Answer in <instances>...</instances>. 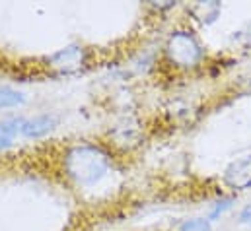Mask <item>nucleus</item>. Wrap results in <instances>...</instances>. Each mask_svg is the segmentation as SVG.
I'll return each instance as SVG.
<instances>
[{
	"label": "nucleus",
	"mask_w": 251,
	"mask_h": 231,
	"mask_svg": "<svg viewBox=\"0 0 251 231\" xmlns=\"http://www.w3.org/2000/svg\"><path fill=\"white\" fill-rule=\"evenodd\" d=\"M25 103V95L20 90H14L10 86H0V111L22 107Z\"/></svg>",
	"instance_id": "423d86ee"
},
{
	"label": "nucleus",
	"mask_w": 251,
	"mask_h": 231,
	"mask_svg": "<svg viewBox=\"0 0 251 231\" xmlns=\"http://www.w3.org/2000/svg\"><path fill=\"white\" fill-rule=\"evenodd\" d=\"M179 231H212V228H210V222L208 220L193 218V220H185L181 224Z\"/></svg>",
	"instance_id": "6e6552de"
},
{
	"label": "nucleus",
	"mask_w": 251,
	"mask_h": 231,
	"mask_svg": "<svg viewBox=\"0 0 251 231\" xmlns=\"http://www.w3.org/2000/svg\"><path fill=\"white\" fill-rule=\"evenodd\" d=\"M232 206V198H226V200H220V202H216V206H214V210L210 212V220H216L218 216H222L228 208Z\"/></svg>",
	"instance_id": "1a4fd4ad"
},
{
	"label": "nucleus",
	"mask_w": 251,
	"mask_h": 231,
	"mask_svg": "<svg viewBox=\"0 0 251 231\" xmlns=\"http://www.w3.org/2000/svg\"><path fill=\"white\" fill-rule=\"evenodd\" d=\"M24 120L25 118H22V116H12V118H6V120H0V132L6 134V136H10V138H14L16 134L22 132Z\"/></svg>",
	"instance_id": "0eeeda50"
},
{
	"label": "nucleus",
	"mask_w": 251,
	"mask_h": 231,
	"mask_svg": "<svg viewBox=\"0 0 251 231\" xmlns=\"http://www.w3.org/2000/svg\"><path fill=\"white\" fill-rule=\"evenodd\" d=\"M47 62L61 74H74L86 66L88 53L82 45H68V47H63L61 51L49 55Z\"/></svg>",
	"instance_id": "7ed1b4c3"
},
{
	"label": "nucleus",
	"mask_w": 251,
	"mask_h": 231,
	"mask_svg": "<svg viewBox=\"0 0 251 231\" xmlns=\"http://www.w3.org/2000/svg\"><path fill=\"white\" fill-rule=\"evenodd\" d=\"M224 181H226V185H228L230 188H236V190L250 188L251 186V156L232 162V163L226 167V171H224Z\"/></svg>",
	"instance_id": "39448f33"
},
{
	"label": "nucleus",
	"mask_w": 251,
	"mask_h": 231,
	"mask_svg": "<svg viewBox=\"0 0 251 231\" xmlns=\"http://www.w3.org/2000/svg\"><path fill=\"white\" fill-rule=\"evenodd\" d=\"M166 55L177 66H195L202 58V49L189 31H176L166 43Z\"/></svg>",
	"instance_id": "f03ea898"
},
{
	"label": "nucleus",
	"mask_w": 251,
	"mask_h": 231,
	"mask_svg": "<svg viewBox=\"0 0 251 231\" xmlns=\"http://www.w3.org/2000/svg\"><path fill=\"white\" fill-rule=\"evenodd\" d=\"M63 169L76 186L94 188L111 175L113 160L101 146L80 142L64 152Z\"/></svg>",
	"instance_id": "f257e3e1"
},
{
	"label": "nucleus",
	"mask_w": 251,
	"mask_h": 231,
	"mask_svg": "<svg viewBox=\"0 0 251 231\" xmlns=\"http://www.w3.org/2000/svg\"><path fill=\"white\" fill-rule=\"evenodd\" d=\"M240 220H242L244 224H250V222H251V204H248V206L242 210V214H240Z\"/></svg>",
	"instance_id": "9b49d317"
},
{
	"label": "nucleus",
	"mask_w": 251,
	"mask_h": 231,
	"mask_svg": "<svg viewBox=\"0 0 251 231\" xmlns=\"http://www.w3.org/2000/svg\"><path fill=\"white\" fill-rule=\"evenodd\" d=\"M10 146H12V138L0 132V152H4V150H8Z\"/></svg>",
	"instance_id": "9d476101"
},
{
	"label": "nucleus",
	"mask_w": 251,
	"mask_h": 231,
	"mask_svg": "<svg viewBox=\"0 0 251 231\" xmlns=\"http://www.w3.org/2000/svg\"><path fill=\"white\" fill-rule=\"evenodd\" d=\"M57 126H59V116L53 113H41V115L25 118L20 134L24 138H43L49 132H53Z\"/></svg>",
	"instance_id": "20e7f679"
}]
</instances>
